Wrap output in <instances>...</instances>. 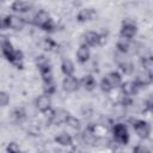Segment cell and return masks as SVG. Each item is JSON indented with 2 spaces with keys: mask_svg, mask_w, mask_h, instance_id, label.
I'll return each instance as SVG.
<instances>
[{
  "mask_svg": "<svg viewBox=\"0 0 153 153\" xmlns=\"http://www.w3.org/2000/svg\"><path fill=\"white\" fill-rule=\"evenodd\" d=\"M61 71L62 73L68 76V75H73L74 73V65L71 60H63L62 61V65H61Z\"/></svg>",
  "mask_w": 153,
  "mask_h": 153,
  "instance_id": "ac0fdd59",
  "label": "cell"
},
{
  "mask_svg": "<svg viewBox=\"0 0 153 153\" xmlns=\"http://www.w3.org/2000/svg\"><path fill=\"white\" fill-rule=\"evenodd\" d=\"M129 39L128 38H124V37H121L117 42V49L121 51V53H127L129 50Z\"/></svg>",
  "mask_w": 153,
  "mask_h": 153,
  "instance_id": "603a6c76",
  "label": "cell"
},
{
  "mask_svg": "<svg viewBox=\"0 0 153 153\" xmlns=\"http://www.w3.org/2000/svg\"><path fill=\"white\" fill-rule=\"evenodd\" d=\"M106 78L110 80V82L112 84L114 87L120 86V85L122 84V78H121L120 73H117V72H110V73L106 75Z\"/></svg>",
  "mask_w": 153,
  "mask_h": 153,
  "instance_id": "d6986e66",
  "label": "cell"
},
{
  "mask_svg": "<svg viewBox=\"0 0 153 153\" xmlns=\"http://www.w3.org/2000/svg\"><path fill=\"white\" fill-rule=\"evenodd\" d=\"M54 92H55V84H54V81L45 82V84H44V93H47V94H53Z\"/></svg>",
  "mask_w": 153,
  "mask_h": 153,
  "instance_id": "484cf974",
  "label": "cell"
},
{
  "mask_svg": "<svg viewBox=\"0 0 153 153\" xmlns=\"http://www.w3.org/2000/svg\"><path fill=\"white\" fill-rule=\"evenodd\" d=\"M141 65L146 71H152L153 69V56L152 55H146L141 59Z\"/></svg>",
  "mask_w": 153,
  "mask_h": 153,
  "instance_id": "44dd1931",
  "label": "cell"
},
{
  "mask_svg": "<svg viewBox=\"0 0 153 153\" xmlns=\"http://www.w3.org/2000/svg\"><path fill=\"white\" fill-rule=\"evenodd\" d=\"M66 124L69 126V127L73 128V129H79V128H80V121H79L78 118H75V117H72V116L68 117Z\"/></svg>",
  "mask_w": 153,
  "mask_h": 153,
  "instance_id": "d4e9b609",
  "label": "cell"
},
{
  "mask_svg": "<svg viewBox=\"0 0 153 153\" xmlns=\"http://www.w3.org/2000/svg\"><path fill=\"white\" fill-rule=\"evenodd\" d=\"M55 42L51 39V38H45V41H44V47H45V49L47 50H51L53 48H55Z\"/></svg>",
  "mask_w": 153,
  "mask_h": 153,
  "instance_id": "f546056e",
  "label": "cell"
},
{
  "mask_svg": "<svg viewBox=\"0 0 153 153\" xmlns=\"http://www.w3.org/2000/svg\"><path fill=\"white\" fill-rule=\"evenodd\" d=\"M121 66V69L126 73V74H130L131 72H133V69H134V67H133V65L131 63H129V62H124V63H121L120 65Z\"/></svg>",
  "mask_w": 153,
  "mask_h": 153,
  "instance_id": "83f0119b",
  "label": "cell"
},
{
  "mask_svg": "<svg viewBox=\"0 0 153 153\" xmlns=\"http://www.w3.org/2000/svg\"><path fill=\"white\" fill-rule=\"evenodd\" d=\"M94 16V11L91 10V8H84V10H80L78 16H76V19L81 23L84 22H87V20H91Z\"/></svg>",
  "mask_w": 153,
  "mask_h": 153,
  "instance_id": "9a60e30c",
  "label": "cell"
},
{
  "mask_svg": "<svg viewBox=\"0 0 153 153\" xmlns=\"http://www.w3.org/2000/svg\"><path fill=\"white\" fill-rule=\"evenodd\" d=\"M55 141L61 145V146H71L73 143V140H72V136L66 134V133H61L59 134L56 137H55Z\"/></svg>",
  "mask_w": 153,
  "mask_h": 153,
  "instance_id": "e0dca14e",
  "label": "cell"
},
{
  "mask_svg": "<svg viewBox=\"0 0 153 153\" xmlns=\"http://www.w3.org/2000/svg\"><path fill=\"white\" fill-rule=\"evenodd\" d=\"M151 109L153 110V102H152V104H151Z\"/></svg>",
  "mask_w": 153,
  "mask_h": 153,
  "instance_id": "1f68e13d",
  "label": "cell"
},
{
  "mask_svg": "<svg viewBox=\"0 0 153 153\" xmlns=\"http://www.w3.org/2000/svg\"><path fill=\"white\" fill-rule=\"evenodd\" d=\"M134 151H147L146 148H143V147H136Z\"/></svg>",
  "mask_w": 153,
  "mask_h": 153,
  "instance_id": "4dcf8cb0",
  "label": "cell"
},
{
  "mask_svg": "<svg viewBox=\"0 0 153 153\" xmlns=\"http://www.w3.org/2000/svg\"><path fill=\"white\" fill-rule=\"evenodd\" d=\"M81 82H82L84 88H85V90H87V91H92V90H94V87H96V85H97V82H96L94 78H93L92 75H90V74L85 75V76L82 78Z\"/></svg>",
  "mask_w": 153,
  "mask_h": 153,
  "instance_id": "2e32d148",
  "label": "cell"
},
{
  "mask_svg": "<svg viewBox=\"0 0 153 153\" xmlns=\"http://www.w3.org/2000/svg\"><path fill=\"white\" fill-rule=\"evenodd\" d=\"M19 151H20V148H19V146H18L16 142L8 143V146H7V152H10V153H18Z\"/></svg>",
  "mask_w": 153,
  "mask_h": 153,
  "instance_id": "f1b7e54d",
  "label": "cell"
},
{
  "mask_svg": "<svg viewBox=\"0 0 153 153\" xmlns=\"http://www.w3.org/2000/svg\"><path fill=\"white\" fill-rule=\"evenodd\" d=\"M152 82H153V73H152Z\"/></svg>",
  "mask_w": 153,
  "mask_h": 153,
  "instance_id": "d6a6232c",
  "label": "cell"
},
{
  "mask_svg": "<svg viewBox=\"0 0 153 153\" xmlns=\"http://www.w3.org/2000/svg\"><path fill=\"white\" fill-rule=\"evenodd\" d=\"M84 39H85V44H87L90 47H96L104 42V36H102L94 31H88L85 33Z\"/></svg>",
  "mask_w": 153,
  "mask_h": 153,
  "instance_id": "52a82bcc",
  "label": "cell"
},
{
  "mask_svg": "<svg viewBox=\"0 0 153 153\" xmlns=\"http://www.w3.org/2000/svg\"><path fill=\"white\" fill-rule=\"evenodd\" d=\"M62 87L66 92H74L78 90L79 87V81L76 78H74L73 75H68L63 79L62 81Z\"/></svg>",
  "mask_w": 153,
  "mask_h": 153,
  "instance_id": "9c48e42d",
  "label": "cell"
},
{
  "mask_svg": "<svg viewBox=\"0 0 153 153\" xmlns=\"http://www.w3.org/2000/svg\"><path fill=\"white\" fill-rule=\"evenodd\" d=\"M36 106L39 111L42 112H47V111H50V108H51V99L49 97V94L44 93L42 96H39L36 100Z\"/></svg>",
  "mask_w": 153,
  "mask_h": 153,
  "instance_id": "ba28073f",
  "label": "cell"
},
{
  "mask_svg": "<svg viewBox=\"0 0 153 153\" xmlns=\"http://www.w3.org/2000/svg\"><path fill=\"white\" fill-rule=\"evenodd\" d=\"M10 102V96L5 92V91H1L0 92V105L1 106H6Z\"/></svg>",
  "mask_w": 153,
  "mask_h": 153,
  "instance_id": "4316f807",
  "label": "cell"
},
{
  "mask_svg": "<svg viewBox=\"0 0 153 153\" xmlns=\"http://www.w3.org/2000/svg\"><path fill=\"white\" fill-rule=\"evenodd\" d=\"M11 63L14 65L17 68H20V69L23 68V53L20 50H16L14 56H13Z\"/></svg>",
  "mask_w": 153,
  "mask_h": 153,
  "instance_id": "ffe728a7",
  "label": "cell"
},
{
  "mask_svg": "<svg viewBox=\"0 0 153 153\" xmlns=\"http://www.w3.org/2000/svg\"><path fill=\"white\" fill-rule=\"evenodd\" d=\"M76 59L80 63H85L90 59V49H88L87 44H82L79 47V49L76 51Z\"/></svg>",
  "mask_w": 153,
  "mask_h": 153,
  "instance_id": "4fadbf2b",
  "label": "cell"
},
{
  "mask_svg": "<svg viewBox=\"0 0 153 153\" xmlns=\"http://www.w3.org/2000/svg\"><path fill=\"white\" fill-rule=\"evenodd\" d=\"M71 115L63 110V109H59V110H54V111H50V115H49V121L55 123V124H62V123H66L68 117Z\"/></svg>",
  "mask_w": 153,
  "mask_h": 153,
  "instance_id": "8992f818",
  "label": "cell"
},
{
  "mask_svg": "<svg viewBox=\"0 0 153 153\" xmlns=\"http://www.w3.org/2000/svg\"><path fill=\"white\" fill-rule=\"evenodd\" d=\"M100 88H102L103 92L108 93V92H110V91L114 88V86H112V84L110 82V80L105 76V78H103L102 81H100Z\"/></svg>",
  "mask_w": 153,
  "mask_h": 153,
  "instance_id": "cb8c5ba5",
  "label": "cell"
},
{
  "mask_svg": "<svg viewBox=\"0 0 153 153\" xmlns=\"http://www.w3.org/2000/svg\"><path fill=\"white\" fill-rule=\"evenodd\" d=\"M1 51H2V55L11 62L12 61V59H13V56H14V53H16V50L13 49V47H12V44H11V42L10 41H7L5 37L2 38V41H1Z\"/></svg>",
  "mask_w": 153,
  "mask_h": 153,
  "instance_id": "30bf717a",
  "label": "cell"
},
{
  "mask_svg": "<svg viewBox=\"0 0 153 153\" xmlns=\"http://www.w3.org/2000/svg\"><path fill=\"white\" fill-rule=\"evenodd\" d=\"M11 8L14 11V12H18V13H25L30 10V5L25 1H22V0H16L12 5H11Z\"/></svg>",
  "mask_w": 153,
  "mask_h": 153,
  "instance_id": "5bb4252c",
  "label": "cell"
},
{
  "mask_svg": "<svg viewBox=\"0 0 153 153\" xmlns=\"http://www.w3.org/2000/svg\"><path fill=\"white\" fill-rule=\"evenodd\" d=\"M133 128L135 130V133L142 137V139H146L148 137L149 133H151V127L147 122L142 121V120H134L133 121Z\"/></svg>",
  "mask_w": 153,
  "mask_h": 153,
  "instance_id": "277c9868",
  "label": "cell"
},
{
  "mask_svg": "<svg viewBox=\"0 0 153 153\" xmlns=\"http://www.w3.org/2000/svg\"><path fill=\"white\" fill-rule=\"evenodd\" d=\"M24 24H25V22H24L23 18L17 17V16H12V14H8V16L4 17V19L1 20L2 27L13 29V30H22Z\"/></svg>",
  "mask_w": 153,
  "mask_h": 153,
  "instance_id": "7a4b0ae2",
  "label": "cell"
},
{
  "mask_svg": "<svg viewBox=\"0 0 153 153\" xmlns=\"http://www.w3.org/2000/svg\"><path fill=\"white\" fill-rule=\"evenodd\" d=\"M135 82L139 87H145L152 82V73L149 71H146L143 73H140L135 78Z\"/></svg>",
  "mask_w": 153,
  "mask_h": 153,
  "instance_id": "8fae6325",
  "label": "cell"
},
{
  "mask_svg": "<svg viewBox=\"0 0 153 153\" xmlns=\"http://www.w3.org/2000/svg\"><path fill=\"white\" fill-rule=\"evenodd\" d=\"M13 118L17 121V122H23L25 118H26V112L23 108H17L13 110Z\"/></svg>",
  "mask_w": 153,
  "mask_h": 153,
  "instance_id": "7402d4cb",
  "label": "cell"
},
{
  "mask_svg": "<svg viewBox=\"0 0 153 153\" xmlns=\"http://www.w3.org/2000/svg\"><path fill=\"white\" fill-rule=\"evenodd\" d=\"M137 88H139V86L136 85L135 81H126V82L121 84L122 93H123L124 96H128V97L134 96V94L137 92Z\"/></svg>",
  "mask_w": 153,
  "mask_h": 153,
  "instance_id": "7c38bea8",
  "label": "cell"
},
{
  "mask_svg": "<svg viewBox=\"0 0 153 153\" xmlns=\"http://www.w3.org/2000/svg\"><path fill=\"white\" fill-rule=\"evenodd\" d=\"M33 23H35V25H37L38 27H41L45 31H53L55 29L53 19L50 18L49 13L44 10H41L36 13V16L33 18Z\"/></svg>",
  "mask_w": 153,
  "mask_h": 153,
  "instance_id": "6da1fadb",
  "label": "cell"
},
{
  "mask_svg": "<svg viewBox=\"0 0 153 153\" xmlns=\"http://www.w3.org/2000/svg\"><path fill=\"white\" fill-rule=\"evenodd\" d=\"M114 137L116 140V142L121 143V145H126L129 141V134H128V129L123 123H117L114 126Z\"/></svg>",
  "mask_w": 153,
  "mask_h": 153,
  "instance_id": "3957f363",
  "label": "cell"
},
{
  "mask_svg": "<svg viewBox=\"0 0 153 153\" xmlns=\"http://www.w3.org/2000/svg\"><path fill=\"white\" fill-rule=\"evenodd\" d=\"M136 31H137V27H136L134 22H131L129 19L123 20L122 29H121V37L130 39V38H133L136 35Z\"/></svg>",
  "mask_w": 153,
  "mask_h": 153,
  "instance_id": "5b68a950",
  "label": "cell"
}]
</instances>
